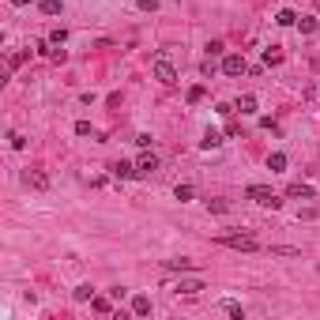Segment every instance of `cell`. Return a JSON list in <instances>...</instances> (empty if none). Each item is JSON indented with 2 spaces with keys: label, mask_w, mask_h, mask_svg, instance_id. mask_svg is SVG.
<instances>
[{
  "label": "cell",
  "mask_w": 320,
  "mask_h": 320,
  "mask_svg": "<svg viewBox=\"0 0 320 320\" xmlns=\"http://www.w3.org/2000/svg\"><path fill=\"white\" fill-rule=\"evenodd\" d=\"M264 60H268V64H279V60H283V53H279V49H275V45H271V49H268V53H264Z\"/></svg>",
  "instance_id": "cell-23"
},
{
  "label": "cell",
  "mask_w": 320,
  "mask_h": 320,
  "mask_svg": "<svg viewBox=\"0 0 320 320\" xmlns=\"http://www.w3.org/2000/svg\"><path fill=\"white\" fill-rule=\"evenodd\" d=\"M237 110L241 113H256V98L253 94H241V98H237Z\"/></svg>",
  "instance_id": "cell-14"
},
{
  "label": "cell",
  "mask_w": 320,
  "mask_h": 320,
  "mask_svg": "<svg viewBox=\"0 0 320 320\" xmlns=\"http://www.w3.org/2000/svg\"><path fill=\"white\" fill-rule=\"evenodd\" d=\"M15 4H19V8H23V4H30V0H15Z\"/></svg>",
  "instance_id": "cell-30"
},
{
  "label": "cell",
  "mask_w": 320,
  "mask_h": 320,
  "mask_svg": "<svg viewBox=\"0 0 320 320\" xmlns=\"http://www.w3.org/2000/svg\"><path fill=\"white\" fill-rule=\"evenodd\" d=\"M268 169H271V173H279V169H287V155H283V151H275V155L268 159Z\"/></svg>",
  "instance_id": "cell-11"
},
{
  "label": "cell",
  "mask_w": 320,
  "mask_h": 320,
  "mask_svg": "<svg viewBox=\"0 0 320 320\" xmlns=\"http://www.w3.org/2000/svg\"><path fill=\"white\" fill-rule=\"evenodd\" d=\"M222 49H226V45H222V42H211V45H207V57H219Z\"/></svg>",
  "instance_id": "cell-27"
},
{
  "label": "cell",
  "mask_w": 320,
  "mask_h": 320,
  "mask_svg": "<svg viewBox=\"0 0 320 320\" xmlns=\"http://www.w3.org/2000/svg\"><path fill=\"white\" fill-rule=\"evenodd\" d=\"M222 144V132H215V128H207V136H203V151H211V147Z\"/></svg>",
  "instance_id": "cell-13"
},
{
  "label": "cell",
  "mask_w": 320,
  "mask_h": 320,
  "mask_svg": "<svg viewBox=\"0 0 320 320\" xmlns=\"http://www.w3.org/2000/svg\"><path fill=\"white\" fill-rule=\"evenodd\" d=\"M140 8H144V11H155V8H159V0H140Z\"/></svg>",
  "instance_id": "cell-29"
},
{
  "label": "cell",
  "mask_w": 320,
  "mask_h": 320,
  "mask_svg": "<svg viewBox=\"0 0 320 320\" xmlns=\"http://www.w3.org/2000/svg\"><path fill=\"white\" fill-rule=\"evenodd\" d=\"M23 181H26L30 188H49V177H45L42 169H26V177H23Z\"/></svg>",
  "instance_id": "cell-5"
},
{
  "label": "cell",
  "mask_w": 320,
  "mask_h": 320,
  "mask_svg": "<svg viewBox=\"0 0 320 320\" xmlns=\"http://www.w3.org/2000/svg\"><path fill=\"white\" fill-rule=\"evenodd\" d=\"M275 23H279V26H294V23H298V15L287 8V11H279V19H275Z\"/></svg>",
  "instance_id": "cell-15"
},
{
  "label": "cell",
  "mask_w": 320,
  "mask_h": 320,
  "mask_svg": "<svg viewBox=\"0 0 320 320\" xmlns=\"http://www.w3.org/2000/svg\"><path fill=\"white\" fill-rule=\"evenodd\" d=\"M11 147H15V151H23V147H26V140H23L19 132H11Z\"/></svg>",
  "instance_id": "cell-28"
},
{
  "label": "cell",
  "mask_w": 320,
  "mask_h": 320,
  "mask_svg": "<svg viewBox=\"0 0 320 320\" xmlns=\"http://www.w3.org/2000/svg\"><path fill=\"white\" fill-rule=\"evenodd\" d=\"M200 290H203V283H200V279H181V283H177V294H185V298L200 294Z\"/></svg>",
  "instance_id": "cell-6"
},
{
  "label": "cell",
  "mask_w": 320,
  "mask_h": 320,
  "mask_svg": "<svg viewBox=\"0 0 320 320\" xmlns=\"http://www.w3.org/2000/svg\"><path fill=\"white\" fill-rule=\"evenodd\" d=\"M136 169H140V173H144V177H151L155 169H159V159H155V155H144V159L136 162Z\"/></svg>",
  "instance_id": "cell-7"
},
{
  "label": "cell",
  "mask_w": 320,
  "mask_h": 320,
  "mask_svg": "<svg viewBox=\"0 0 320 320\" xmlns=\"http://www.w3.org/2000/svg\"><path fill=\"white\" fill-rule=\"evenodd\" d=\"M245 196H249L253 203H260V207H271V211L283 207V200H279L271 188H264V185H249V188H245Z\"/></svg>",
  "instance_id": "cell-1"
},
{
  "label": "cell",
  "mask_w": 320,
  "mask_h": 320,
  "mask_svg": "<svg viewBox=\"0 0 320 320\" xmlns=\"http://www.w3.org/2000/svg\"><path fill=\"white\" fill-rule=\"evenodd\" d=\"M91 309H94V313H110V309H113V305H110V302H106V298H91Z\"/></svg>",
  "instance_id": "cell-17"
},
{
  "label": "cell",
  "mask_w": 320,
  "mask_h": 320,
  "mask_svg": "<svg viewBox=\"0 0 320 320\" xmlns=\"http://www.w3.org/2000/svg\"><path fill=\"white\" fill-rule=\"evenodd\" d=\"M271 256H302V249H294V245H271Z\"/></svg>",
  "instance_id": "cell-12"
},
{
  "label": "cell",
  "mask_w": 320,
  "mask_h": 320,
  "mask_svg": "<svg viewBox=\"0 0 320 320\" xmlns=\"http://www.w3.org/2000/svg\"><path fill=\"white\" fill-rule=\"evenodd\" d=\"M42 11H45V15H57V11H60V0H42Z\"/></svg>",
  "instance_id": "cell-20"
},
{
  "label": "cell",
  "mask_w": 320,
  "mask_h": 320,
  "mask_svg": "<svg viewBox=\"0 0 320 320\" xmlns=\"http://www.w3.org/2000/svg\"><path fill=\"white\" fill-rule=\"evenodd\" d=\"M287 196H294V200H313V188L309 185H290Z\"/></svg>",
  "instance_id": "cell-10"
},
{
  "label": "cell",
  "mask_w": 320,
  "mask_h": 320,
  "mask_svg": "<svg viewBox=\"0 0 320 320\" xmlns=\"http://www.w3.org/2000/svg\"><path fill=\"white\" fill-rule=\"evenodd\" d=\"M140 169L132 166V162H113V177H136Z\"/></svg>",
  "instance_id": "cell-9"
},
{
  "label": "cell",
  "mask_w": 320,
  "mask_h": 320,
  "mask_svg": "<svg viewBox=\"0 0 320 320\" xmlns=\"http://www.w3.org/2000/svg\"><path fill=\"white\" fill-rule=\"evenodd\" d=\"M207 211H215V215H226L230 203H226V200H207Z\"/></svg>",
  "instance_id": "cell-16"
},
{
  "label": "cell",
  "mask_w": 320,
  "mask_h": 320,
  "mask_svg": "<svg viewBox=\"0 0 320 320\" xmlns=\"http://www.w3.org/2000/svg\"><path fill=\"white\" fill-rule=\"evenodd\" d=\"M64 42H68V34H64V30H60V26H57V30H53V34H49V45H64Z\"/></svg>",
  "instance_id": "cell-21"
},
{
  "label": "cell",
  "mask_w": 320,
  "mask_h": 320,
  "mask_svg": "<svg viewBox=\"0 0 320 320\" xmlns=\"http://www.w3.org/2000/svg\"><path fill=\"white\" fill-rule=\"evenodd\" d=\"M166 268L169 271H188V268H192V260H166Z\"/></svg>",
  "instance_id": "cell-18"
},
{
  "label": "cell",
  "mask_w": 320,
  "mask_h": 320,
  "mask_svg": "<svg viewBox=\"0 0 320 320\" xmlns=\"http://www.w3.org/2000/svg\"><path fill=\"white\" fill-rule=\"evenodd\" d=\"M222 72H226V76H241V72H249V64H245L241 53H226V60H222Z\"/></svg>",
  "instance_id": "cell-4"
},
{
  "label": "cell",
  "mask_w": 320,
  "mask_h": 320,
  "mask_svg": "<svg viewBox=\"0 0 320 320\" xmlns=\"http://www.w3.org/2000/svg\"><path fill=\"white\" fill-rule=\"evenodd\" d=\"M219 245H226V249H241V253H256V249H260V241H256L253 234H226V237H219Z\"/></svg>",
  "instance_id": "cell-2"
},
{
  "label": "cell",
  "mask_w": 320,
  "mask_h": 320,
  "mask_svg": "<svg viewBox=\"0 0 320 320\" xmlns=\"http://www.w3.org/2000/svg\"><path fill=\"white\" fill-rule=\"evenodd\" d=\"M298 26H302V34H313V30H317V19H298Z\"/></svg>",
  "instance_id": "cell-22"
},
{
  "label": "cell",
  "mask_w": 320,
  "mask_h": 320,
  "mask_svg": "<svg viewBox=\"0 0 320 320\" xmlns=\"http://www.w3.org/2000/svg\"><path fill=\"white\" fill-rule=\"evenodd\" d=\"M177 200H192V185H177Z\"/></svg>",
  "instance_id": "cell-26"
},
{
  "label": "cell",
  "mask_w": 320,
  "mask_h": 320,
  "mask_svg": "<svg viewBox=\"0 0 320 320\" xmlns=\"http://www.w3.org/2000/svg\"><path fill=\"white\" fill-rule=\"evenodd\" d=\"M188 102H192V106H196V102H203V87H188Z\"/></svg>",
  "instance_id": "cell-24"
},
{
  "label": "cell",
  "mask_w": 320,
  "mask_h": 320,
  "mask_svg": "<svg viewBox=\"0 0 320 320\" xmlns=\"http://www.w3.org/2000/svg\"><path fill=\"white\" fill-rule=\"evenodd\" d=\"M76 132L79 136H94V128H91V121H76Z\"/></svg>",
  "instance_id": "cell-25"
},
{
  "label": "cell",
  "mask_w": 320,
  "mask_h": 320,
  "mask_svg": "<svg viewBox=\"0 0 320 320\" xmlns=\"http://www.w3.org/2000/svg\"><path fill=\"white\" fill-rule=\"evenodd\" d=\"M91 298H94V290L87 287V283H83V287H76V302H91Z\"/></svg>",
  "instance_id": "cell-19"
},
{
  "label": "cell",
  "mask_w": 320,
  "mask_h": 320,
  "mask_svg": "<svg viewBox=\"0 0 320 320\" xmlns=\"http://www.w3.org/2000/svg\"><path fill=\"white\" fill-rule=\"evenodd\" d=\"M155 79H159V83H166V87L177 83V72H173V64L166 60V53H159V57H155Z\"/></svg>",
  "instance_id": "cell-3"
},
{
  "label": "cell",
  "mask_w": 320,
  "mask_h": 320,
  "mask_svg": "<svg viewBox=\"0 0 320 320\" xmlns=\"http://www.w3.org/2000/svg\"><path fill=\"white\" fill-rule=\"evenodd\" d=\"M132 313H136V317H147V313H151V298L136 294V298H132Z\"/></svg>",
  "instance_id": "cell-8"
}]
</instances>
